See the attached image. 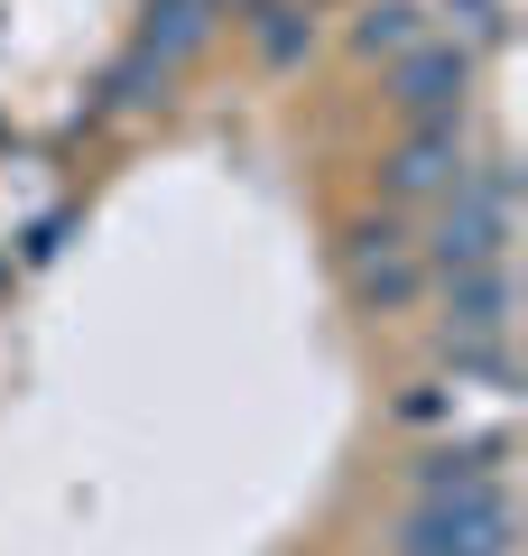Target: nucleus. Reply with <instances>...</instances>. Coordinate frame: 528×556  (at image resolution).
<instances>
[{
	"mask_svg": "<svg viewBox=\"0 0 528 556\" xmlns=\"http://www.w3.org/2000/svg\"><path fill=\"white\" fill-rule=\"evenodd\" d=\"M510 251V177L501 167H464L436 195V232H427V269H482Z\"/></svg>",
	"mask_w": 528,
	"mask_h": 556,
	"instance_id": "nucleus-1",
	"label": "nucleus"
},
{
	"mask_svg": "<svg viewBox=\"0 0 528 556\" xmlns=\"http://www.w3.org/2000/svg\"><path fill=\"white\" fill-rule=\"evenodd\" d=\"M343 278H352V298H362V306L399 316V306H417V288H427V241H417L399 214L352 223V232H343Z\"/></svg>",
	"mask_w": 528,
	"mask_h": 556,
	"instance_id": "nucleus-2",
	"label": "nucleus"
},
{
	"mask_svg": "<svg viewBox=\"0 0 528 556\" xmlns=\"http://www.w3.org/2000/svg\"><path fill=\"white\" fill-rule=\"evenodd\" d=\"M204 28H214V0H158L149 28L130 38V56H121L112 84H102V93H112V112H139V102H149L158 84H167L176 65L204 47Z\"/></svg>",
	"mask_w": 528,
	"mask_h": 556,
	"instance_id": "nucleus-3",
	"label": "nucleus"
},
{
	"mask_svg": "<svg viewBox=\"0 0 528 556\" xmlns=\"http://www.w3.org/2000/svg\"><path fill=\"white\" fill-rule=\"evenodd\" d=\"M399 556H510V492L501 482H473V492H436L408 519Z\"/></svg>",
	"mask_w": 528,
	"mask_h": 556,
	"instance_id": "nucleus-4",
	"label": "nucleus"
},
{
	"mask_svg": "<svg viewBox=\"0 0 528 556\" xmlns=\"http://www.w3.org/2000/svg\"><path fill=\"white\" fill-rule=\"evenodd\" d=\"M464 93H473V56L454 38L399 47V112L408 121H464Z\"/></svg>",
	"mask_w": 528,
	"mask_h": 556,
	"instance_id": "nucleus-5",
	"label": "nucleus"
},
{
	"mask_svg": "<svg viewBox=\"0 0 528 556\" xmlns=\"http://www.w3.org/2000/svg\"><path fill=\"white\" fill-rule=\"evenodd\" d=\"M454 177H464V139H454V121H417V130L399 139V159H390V195L399 204H436Z\"/></svg>",
	"mask_w": 528,
	"mask_h": 556,
	"instance_id": "nucleus-6",
	"label": "nucleus"
},
{
	"mask_svg": "<svg viewBox=\"0 0 528 556\" xmlns=\"http://www.w3.org/2000/svg\"><path fill=\"white\" fill-rule=\"evenodd\" d=\"M445 334L454 343H501L510 334V269L482 260V269H445Z\"/></svg>",
	"mask_w": 528,
	"mask_h": 556,
	"instance_id": "nucleus-7",
	"label": "nucleus"
},
{
	"mask_svg": "<svg viewBox=\"0 0 528 556\" xmlns=\"http://www.w3.org/2000/svg\"><path fill=\"white\" fill-rule=\"evenodd\" d=\"M501 455H510V445L501 437H482V445H445V455H427V464H417V492H473V482H501Z\"/></svg>",
	"mask_w": 528,
	"mask_h": 556,
	"instance_id": "nucleus-8",
	"label": "nucleus"
},
{
	"mask_svg": "<svg viewBox=\"0 0 528 556\" xmlns=\"http://www.w3.org/2000/svg\"><path fill=\"white\" fill-rule=\"evenodd\" d=\"M417 38H427V28H417L408 0H390V10H372V20H362V47H372V56H399V47H417Z\"/></svg>",
	"mask_w": 528,
	"mask_h": 556,
	"instance_id": "nucleus-9",
	"label": "nucleus"
},
{
	"mask_svg": "<svg viewBox=\"0 0 528 556\" xmlns=\"http://www.w3.org/2000/svg\"><path fill=\"white\" fill-rule=\"evenodd\" d=\"M260 47L288 65V56H297V10H260Z\"/></svg>",
	"mask_w": 528,
	"mask_h": 556,
	"instance_id": "nucleus-10",
	"label": "nucleus"
}]
</instances>
